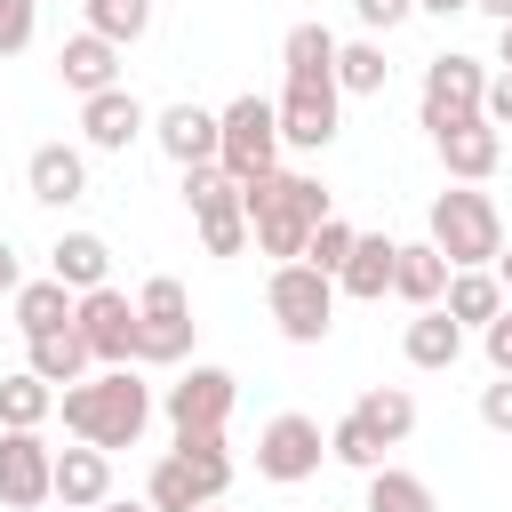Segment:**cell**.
<instances>
[{"mask_svg":"<svg viewBox=\"0 0 512 512\" xmlns=\"http://www.w3.org/2000/svg\"><path fill=\"white\" fill-rule=\"evenodd\" d=\"M56 408H64V432H72V440H88V448L112 456V448H136V440H144V424H152V384H144L136 368H96V376L64 384Z\"/></svg>","mask_w":512,"mask_h":512,"instance_id":"obj_1","label":"cell"},{"mask_svg":"<svg viewBox=\"0 0 512 512\" xmlns=\"http://www.w3.org/2000/svg\"><path fill=\"white\" fill-rule=\"evenodd\" d=\"M240 208H248V240H256L264 256L296 264L304 240H312V224L328 216V192H320L312 176H296V168H264L256 184H240Z\"/></svg>","mask_w":512,"mask_h":512,"instance_id":"obj_2","label":"cell"},{"mask_svg":"<svg viewBox=\"0 0 512 512\" xmlns=\"http://www.w3.org/2000/svg\"><path fill=\"white\" fill-rule=\"evenodd\" d=\"M232 488V456H224V432H176V448L152 464L144 480V504L152 512H200Z\"/></svg>","mask_w":512,"mask_h":512,"instance_id":"obj_3","label":"cell"},{"mask_svg":"<svg viewBox=\"0 0 512 512\" xmlns=\"http://www.w3.org/2000/svg\"><path fill=\"white\" fill-rule=\"evenodd\" d=\"M432 248L448 256V272H480V264H496V248H504V216H496V200H488L480 184L440 192V200H432Z\"/></svg>","mask_w":512,"mask_h":512,"instance_id":"obj_4","label":"cell"},{"mask_svg":"<svg viewBox=\"0 0 512 512\" xmlns=\"http://www.w3.org/2000/svg\"><path fill=\"white\" fill-rule=\"evenodd\" d=\"M216 168L232 184H256L264 168H280V112H272V96H232L216 112Z\"/></svg>","mask_w":512,"mask_h":512,"instance_id":"obj_5","label":"cell"},{"mask_svg":"<svg viewBox=\"0 0 512 512\" xmlns=\"http://www.w3.org/2000/svg\"><path fill=\"white\" fill-rule=\"evenodd\" d=\"M264 304H272V320H280V336H288V344H320V336L336 328V280H328V272H312L304 256H296V264H272Z\"/></svg>","mask_w":512,"mask_h":512,"instance_id":"obj_6","label":"cell"},{"mask_svg":"<svg viewBox=\"0 0 512 512\" xmlns=\"http://www.w3.org/2000/svg\"><path fill=\"white\" fill-rule=\"evenodd\" d=\"M184 208H192V224H200V248H208V256H240V248H248V208H240V184H232L216 160L184 168Z\"/></svg>","mask_w":512,"mask_h":512,"instance_id":"obj_7","label":"cell"},{"mask_svg":"<svg viewBox=\"0 0 512 512\" xmlns=\"http://www.w3.org/2000/svg\"><path fill=\"white\" fill-rule=\"evenodd\" d=\"M72 328H80V344H88L96 368H128V360H136V304H128L112 280H104V288H80Z\"/></svg>","mask_w":512,"mask_h":512,"instance_id":"obj_8","label":"cell"},{"mask_svg":"<svg viewBox=\"0 0 512 512\" xmlns=\"http://www.w3.org/2000/svg\"><path fill=\"white\" fill-rule=\"evenodd\" d=\"M320 456H328V432H320V416H272L264 432H256V472L264 480H280V488H296V480H312L320 472Z\"/></svg>","mask_w":512,"mask_h":512,"instance_id":"obj_9","label":"cell"},{"mask_svg":"<svg viewBox=\"0 0 512 512\" xmlns=\"http://www.w3.org/2000/svg\"><path fill=\"white\" fill-rule=\"evenodd\" d=\"M480 96H488L480 56H432V64H424V128H432V136L456 128V120H472Z\"/></svg>","mask_w":512,"mask_h":512,"instance_id":"obj_10","label":"cell"},{"mask_svg":"<svg viewBox=\"0 0 512 512\" xmlns=\"http://www.w3.org/2000/svg\"><path fill=\"white\" fill-rule=\"evenodd\" d=\"M232 400H240V384L224 376V368H192V376H176L168 384V424L176 432H224V416H232Z\"/></svg>","mask_w":512,"mask_h":512,"instance_id":"obj_11","label":"cell"},{"mask_svg":"<svg viewBox=\"0 0 512 512\" xmlns=\"http://www.w3.org/2000/svg\"><path fill=\"white\" fill-rule=\"evenodd\" d=\"M48 472H56V448L40 432H0V504L8 512L48 504Z\"/></svg>","mask_w":512,"mask_h":512,"instance_id":"obj_12","label":"cell"},{"mask_svg":"<svg viewBox=\"0 0 512 512\" xmlns=\"http://www.w3.org/2000/svg\"><path fill=\"white\" fill-rule=\"evenodd\" d=\"M272 112H280V144H296V152H328V144H336V88L288 80Z\"/></svg>","mask_w":512,"mask_h":512,"instance_id":"obj_13","label":"cell"},{"mask_svg":"<svg viewBox=\"0 0 512 512\" xmlns=\"http://www.w3.org/2000/svg\"><path fill=\"white\" fill-rule=\"evenodd\" d=\"M80 136H88L96 152H128L136 136H152V112H144L128 88H96V96H80Z\"/></svg>","mask_w":512,"mask_h":512,"instance_id":"obj_14","label":"cell"},{"mask_svg":"<svg viewBox=\"0 0 512 512\" xmlns=\"http://www.w3.org/2000/svg\"><path fill=\"white\" fill-rule=\"evenodd\" d=\"M48 496L64 504V512H96L104 496H112V456L104 448H56V472H48Z\"/></svg>","mask_w":512,"mask_h":512,"instance_id":"obj_15","label":"cell"},{"mask_svg":"<svg viewBox=\"0 0 512 512\" xmlns=\"http://www.w3.org/2000/svg\"><path fill=\"white\" fill-rule=\"evenodd\" d=\"M432 144H440V160H448V176H456V184H488V176H496V160H504V128H488L480 112H472V120H456V128H440Z\"/></svg>","mask_w":512,"mask_h":512,"instance_id":"obj_16","label":"cell"},{"mask_svg":"<svg viewBox=\"0 0 512 512\" xmlns=\"http://www.w3.org/2000/svg\"><path fill=\"white\" fill-rule=\"evenodd\" d=\"M152 144L176 168H200V160H216V112L208 104H168V112H152Z\"/></svg>","mask_w":512,"mask_h":512,"instance_id":"obj_17","label":"cell"},{"mask_svg":"<svg viewBox=\"0 0 512 512\" xmlns=\"http://www.w3.org/2000/svg\"><path fill=\"white\" fill-rule=\"evenodd\" d=\"M24 184H32L40 208H72V200L88 192V152H80V144H40V152L24 160Z\"/></svg>","mask_w":512,"mask_h":512,"instance_id":"obj_18","label":"cell"},{"mask_svg":"<svg viewBox=\"0 0 512 512\" xmlns=\"http://www.w3.org/2000/svg\"><path fill=\"white\" fill-rule=\"evenodd\" d=\"M56 80H64L72 96H96V88H120V48H112L104 32H72V40L56 48Z\"/></svg>","mask_w":512,"mask_h":512,"instance_id":"obj_19","label":"cell"},{"mask_svg":"<svg viewBox=\"0 0 512 512\" xmlns=\"http://www.w3.org/2000/svg\"><path fill=\"white\" fill-rule=\"evenodd\" d=\"M392 256H400V240H384V232H352V256L336 264V288L360 296V304H384V288H392Z\"/></svg>","mask_w":512,"mask_h":512,"instance_id":"obj_20","label":"cell"},{"mask_svg":"<svg viewBox=\"0 0 512 512\" xmlns=\"http://www.w3.org/2000/svg\"><path fill=\"white\" fill-rule=\"evenodd\" d=\"M280 64H288V80H304V88H336V32H328V24H288ZM336 96H344V88H336Z\"/></svg>","mask_w":512,"mask_h":512,"instance_id":"obj_21","label":"cell"},{"mask_svg":"<svg viewBox=\"0 0 512 512\" xmlns=\"http://www.w3.org/2000/svg\"><path fill=\"white\" fill-rule=\"evenodd\" d=\"M48 272L80 296V288H104L112 280V248H104V232H64L56 248H48Z\"/></svg>","mask_w":512,"mask_h":512,"instance_id":"obj_22","label":"cell"},{"mask_svg":"<svg viewBox=\"0 0 512 512\" xmlns=\"http://www.w3.org/2000/svg\"><path fill=\"white\" fill-rule=\"evenodd\" d=\"M440 288H448V256H440L432 240H408V248L392 256V296L424 312V304H440Z\"/></svg>","mask_w":512,"mask_h":512,"instance_id":"obj_23","label":"cell"},{"mask_svg":"<svg viewBox=\"0 0 512 512\" xmlns=\"http://www.w3.org/2000/svg\"><path fill=\"white\" fill-rule=\"evenodd\" d=\"M440 312L456 320V328H488L496 312H504V280L480 264V272H448V288H440Z\"/></svg>","mask_w":512,"mask_h":512,"instance_id":"obj_24","label":"cell"},{"mask_svg":"<svg viewBox=\"0 0 512 512\" xmlns=\"http://www.w3.org/2000/svg\"><path fill=\"white\" fill-rule=\"evenodd\" d=\"M400 352H408V368H456V352H464V328H456L440 304H424V312L408 320Z\"/></svg>","mask_w":512,"mask_h":512,"instance_id":"obj_25","label":"cell"},{"mask_svg":"<svg viewBox=\"0 0 512 512\" xmlns=\"http://www.w3.org/2000/svg\"><path fill=\"white\" fill-rule=\"evenodd\" d=\"M24 344H32V376H40V384H80V376L96 368L72 320H64V328H48V336H24Z\"/></svg>","mask_w":512,"mask_h":512,"instance_id":"obj_26","label":"cell"},{"mask_svg":"<svg viewBox=\"0 0 512 512\" xmlns=\"http://www.w3.org/2000/svg\"><path fill=\"white\" fill-rule=\"evenodd\" d=\"M56 416V384H40L32 368L0 376V432H40Z\"/></svg>","mask_w":512,"mask_h":512,"instance_id":"obj_27","label":"cell"},{"mask_svg":"<svg viewBox=\"0 0 512 512\" xmlns=\"http://www.w3.org/2000/svg\"><path fill=\"white\" fill-rule=\"evenodd\" d=\"M8 304H16V328H24V336H48V328H64V320H72V304H80V296L48 272V280H24Z\"/></svg>","mask_w":512,"mask_h":512,"instance_id":"obj_28","label":"cell"},{"mask_svg":"<svg viewBox=\"0 0 512 512\" xmlns=\"http://www.w3.org/2000/svg\"><path fill=\"white\" fill-rule=\"evenodd\" d=\"M352 416H360V424H368V432H376L384 448H400V440L416 432V400H408L400 384H368V392L352 400Z\"/></svg>","mask_w":512,"mask_h":512,"instance_id":"obj_29","label":"cell"},{"mask_svg":"<svg viewBox=\"0 0 512 512\" xmlns=\"http://www.w3.org/2000/svg\"><path fill=\"white\" fill-rule=\"evenodd\" d=\"M392 64H384V40H336V88L344 96H384Z\"/></svg>","mask_w":512,"mask_h":512,"instance_id":"obj_30","label":"cell"},{"mask_svg":"<svg viewBox=\"0 0 512 512\" xmlns=\"http://www.w3.org/2000/svg\"><path fill=\"white\" fill-rule=\"evenodd\" d=\"M368 512H440V504H432V488H424L416 472L376 464V472H368Z\"/></svg>","mask_w":512,"mask_h":512,"instance_id":"obj_31","label":"cell"},{"mask_svg":"<svg viewBox=\"0 0 512 512\" xmlns=\"http://www.w3.org/2000/svg\"><path fill=\"white\" fill-rule=\"evenodd\" d=\"M184 352H192V312H184V320H144V312H136V360H144V368H176Z\"/></svg>","mask_w":512,"mask_h":512,"instance_id":"obj_32","label":"cell"},{"mask_svg":"<svg viewBox=\"0 0 512 512\" xmlns=\"http://www.w3.org/2000/svg\"><path fill=\"white\" fill-rule=\"evenodd\" d=\"M88 32H104L112 48H128V40L152 32V0H88Z\"/></svg>","mask_w":512,"mask_h":512,"instance_id":"obj_33","label":"cell"},{"mask_svg":"<svg viewBox=\"0 0 512 512\" xmlns=\"http://www.w3.org/2000/svg\"><path fill=\"white\" fill-rule=\"evenodd\" d=\"M328 456L352 464V472H376V464H384V440H376L360 416H336V424H328Z\"/></svg>","mask_w":512,"mask_h":512,"instance_id":"obj_34","label":"cell"},{"mask_svg":"<svg viewBox=\"0 0 512 512\" xmlns=\"http://www.w3.org/2000/svg\"><path fill=\"white\" fill-rule=\"evenodd\" d=\"M344 256H352V224H344V216H336V208H328V216H320V224H312V240H304V264H312V272H328V280H336V264H344Z\"/></svg>","mask_w":512,"mask_h":512,"instance_id":"obj_35","label":"cell"},{"mask_svg":"<svg viewBox=\"0 0 512 512\" xmlns=\"http://www.w3.org/2000/svg\"><path fill=\"white\" fill-rule=\"evenodd\" d=\"M136 312H144V320H184V312H192V304H184V280L152 272V280L136 288Z\"/></svg>","mask_w":512,"mask_h":512,"instance_id":"obj_36","label":"cell"},{"mask_svg":"<svg viewBox=\"0 0 512 512\" xmlns=\"http://www.w3.org/2000/svg\"><path fill=\"white\" fill-rule=\"evenodd\" d=\"M40 32V0H0V56H24Z\"/></svg>","mask_w":512,"mask_h":512,"instance_id":"obj_37","label":"cell"},{"mask_svg":"<svg viewBox=\"0 0 512 512\" xmlns=\"http://www.w3.org/2000/svg\"><path fill=\"white\" fill-rule=\"evenodd\" d=\"M352 16H360L368 32H392V24H408V16H416V0H352Z\"/></svg>","mask_w":512,"mask_h":512,"instance_id":"obj_38","label":"cell"},{"mask_svg":"<svg viewBox=\"0 0 512 512\" xmlns=\"http://www.w3.org/2000/svg\"><path fill=\"white\" fill-rule=\"evenodd\" d=\"M480 344H488V368H496V376H512V304L480 328Z\"/></svg>","mask_w":512,"mask_h":512,"instance_id":"obj_39","label":"cell"},{"mask_svg":"<svg viewBox=\"0 0 512 512\" xmlns=\"http://www.w3.org/2000/svg\"><path fill=\"white\" fill-rule=\"evenodd\" d=\"M480 424H488V432H512V376H496V384L480 392Z\"/></svg>","mask_w":512,"mask_h":512,"instance_id":"obj_40","label":"cell"},{"mask_svg":"<svg viewBox=\"0 0 512 512\" xmlns=\"http://www.w3.org/2000/svg\"><path fill=\"white\" fill-rule=\"evenodd\" d=\"M480 120H488V128H512V64L488 80V96H480Z\"/></svg>","mask_w":512,"mask_h":512,"instance_id":"obj_41","label":"cell"},{"mask_svg":"<svg viewBox=\"0 0 512 512\" xmlns=\"http://www.w3.org/2000/svg\"><path fill=\"white\" fill-rule=\"evenodd\" d=\"M16 288H24V256L0 240V296H16Z\"/></svg>","mask_w":512,"mask_h":512,"instance_id":"obj_42","label":"cell"},{"mask_svg":"<svg viewBox=\"0 0 512 512\" xmlns=\"http://www.w3.org/2000/svg\"><path fill=\"white\" fill-rule=\"evenodd\" d=\"M424 16H456V8H472V0H416Z\"/></svg>","mask_w":512,"mask_h":512,"instance_id":"obj_43","label":"cell"},{"mask_svg":"<svg viewBox=\"0 0 512 512\" xmlns=\"http://www.w3.org/2000/svg\"><path fill=\"white\" fill-rule=\"evenodd\" d=\"M480 16H496V24H512V0H472Z\"/></svg>","mask_w":512,"mask_h":512,"instance_id":"obj_44","label":"cell"},{"mask_svg":"<svg viewBox=\"0 0 512 512\" xmlns=\"http://www.w3.org/2000/svg\"><path fill=\"white\" fill-rule=\"evenodd\" d=\"M496 280H504V296H512V240L496 248Z\"/></svg>","mask_w":512,"mask_h":512,"instance_id":"obj_45","label":"cell"},{"mask_svg":"<svg viewBox=\"0 0 512 512\" xmlns=\"http://www.w3.org/2000/svg\"><path fill=\"white\" fill-rule=\"evenodd\" d=\"M496 32H504V40H496V64H512V24H496Z\"/></svg>","mask_w":512,"mask_h":512,"instance_id":"obj_46","label":"cell"},{"mask_svg":"<svg viewBox=\"0 0 512 512\" xmlns=\"http://www.w3.org/2000/svg\"><path fill=\"white\" fill-rule=\"evenodd\" d=\"M96 512H152V504H112V496H104V504H96Z\"/></svg>","mask_w":512,"mask_h":512,"instance_id":"obj_47","label":"cell"},{"mask_svg":"<svg viewBox=\"0 0 512 512\" xmlns=\"http://www.w3.org/2000/svg\"><path fill=\"white\" fill-rule=\"evenodd\" d=\"M200 512H216V504H200Z\"/></svg>","mask_w":512,"mask_h":512,"instance_id":"obj_48","label":"cell"}]
</instances>
